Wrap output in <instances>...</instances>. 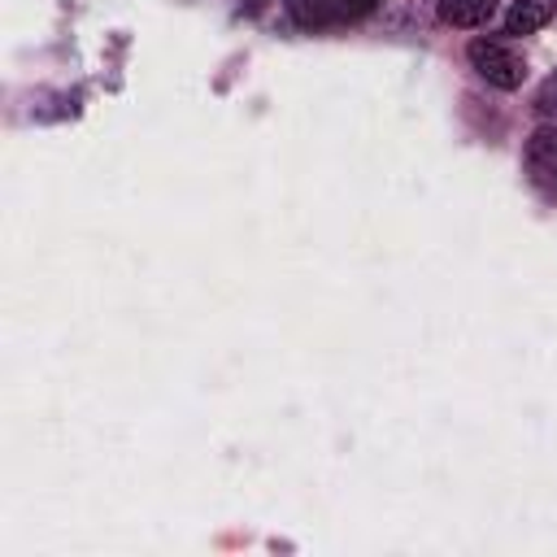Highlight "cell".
Returning a JSON list of instances; mask_svg holds the SVG:
<instances>
[{"label": "cell", "instance_id": "obj_1", "mask_svg": "<svg viewBox=\"0 0 557 557\" xmlns=\"http://www.w3.org/2000/svg\"><path fill=\"white\" fill-rule=\"evenodd\" d=\"M466 57H470V65L479 70V78H487V83L500 87V91H513V87H522V78H527V61H522L509 44H500V39H470Z\"/></svg>", "mask_w": 557, "mask_h": 557}, {"label": "cell", "instance_id": "obj_2", "mask_svg": "<svg viewBox=\"0 0 557 557\" xmlns=\"http://www.w3.org/2000/svg\"><path fill=\"white\" fill-rule=\"evenodd\" d=\"M522 165H527V178H531L544 196H557V126H540V131L527 139Z\"/></svg>", "mask_w": 557, "mask_h": 557}, {"label": "cell", "instance_id": "obj_3", "mask_svg": "<svg viewBox=\"0 0 557 557\" xmlns=\"http://www.w3.org/2000/svg\"><path fill=\"white\" fill-rule=\"evenodd\" d=\"M379 0H292V17L300 26H344L374 9Z\"/></svg>", "mask_w": 557, "mask_h": 557}, {"label": "cell", "instance_id": "obj_4", "mask_svg": "<svg viewBox=\"0 0 557 557\" xmlns=\"http://www.w3.org/2000/svg\"><path fill=\"white\" fill-rule=\"evenodd\" d=\"M435 13H440V22L470 30V26H483V22H492V13H496V0H435Z\"/></svg>", "mask_w": 557, "mask_h": 557}, {"label": "cell", "instance_id": "obj_5", "mask_svg": "<svg viewBox=\"0 0 557 557\" xmlns=\"http://www.w3.org/2000/svg\"><path fill=\"white\" fill-rule=\"evenodd\" d=\"M553 13H557V0H513L509 13H505V30H509V35H531V30H540Z\"/></svg>", "mask_w": 557, "mask_h": 557}]
</instances>
